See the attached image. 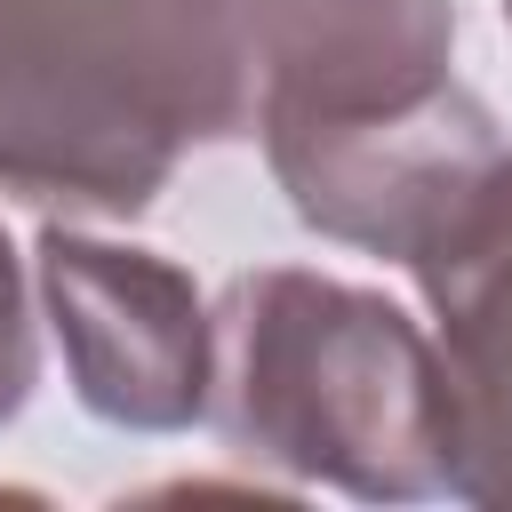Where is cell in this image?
Here are the masks:
<instances>
[{"mask_svg":"<svg viewBox=\"0 0 512 512\" xmlns=\"http://www.w3.org/2000/svg\"><path fill=\"white\" fill-rule=\"evenodd\" d=\"M256 128L240 0H0V192L144 216L192 144Z\"/></svg>","mask_w":512,"mask_h":512,"instance_id":"6da1fadb","label":"cell"},{"mask_svg":"<svg viewBox=\"0 0 512 512\" xmlns=\"http://www.w3.org/2000/svg\"><path fill=\"white\" fill-rule=\"evenodd\" d=\"M216 312V432L296 480L360 504L448 496V392L432 336L376 288L264 264L224 280Z\"/></svg>","mask_w":512,"mask_h":512,"instance_id":"7a4b0ae2","label":"cell"},{"mask_svg":"<svg viewBox=\"0 0 512 512\" xmlns=\"http://www.w3.org/2000/svg\"><path fill=\"white\" fill-rule=\"evenodd\" d=\"M32 280L88 416L120 432H184L192 416H208L216 312L200 304L192 272L152 248H112L96 232L48 224Z\"/></svg>","mask_w":512,"mask_h":512,"instance_id":"3957f363","label":"cell"},{"mask_svg":"<svg viewBox=\"0 0 512 512\" xmlns=\"http://www.w3.org/2000/svg\"><path fill=\"white\" fill-rule=\"evenodd\" d=\"M256 136H344L432 104L456 72V0H240Z\"/></svg>","mask_w":512,"mask_h":512,"instance_id":"277c9868","label":"cell"},{"mask_svg":"<svg viewBox=\"0 0 512 512\" xmlns=\"http://www.w3.org/2000/svg\"><path fill=\"white\" fill-rule=\"evenodd\" d=\"M504 128L496 112L448 80L432 104L376 120V128H344V136H296V144H264L288 208L344 248L416 264L424 240L464 208V192L504 160Z\"/></svg>","mask_w":512,"mask_h":512,"instance_id":"5b68a950","label":"cell"},{"mask_svg":"<svg viewBox=\"0 0 512 512\" xmlns=\"http://www.w3.org/2000/svg\"><path fill=\"white\" fill-rule=\"evenodd\" d=\"M448 392V496L512 512V152L408 264Z\"/></svg>","mask_w":512,"mask_h":512,"instance_id":"8992f818","label":"cell"},{"mask_svg":"<svg viewBox=\"0 0 512 512\" xmlns=\"http://www.w3.org/2000/svg\"><path fill=\"white\" fill-rule=\"evenodd\" d=\"M32 384H40V336H32V304H24L16 248L0 240V424L32 400Z\"/></svg>","mask_w":512,"mask_h":512,"instance_id":"52a82bcc","label":"cell"},{"mask_svg":"<svg viewBox=\"0 0 512 512\" xmlns=\"http://www.w3.org/2000/svg\"><path fill=\"white\" fill-rule=\"evenodd\" d=\"M504 24H512V0H504Z\"/></svg>","mask_w":512,"mask_h":512,"instance_id":"ba28073f","label":"cell"}]
</instances>
